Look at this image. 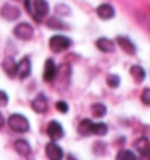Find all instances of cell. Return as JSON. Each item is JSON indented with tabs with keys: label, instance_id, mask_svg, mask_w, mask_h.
Segmentation results:
<instances>
[{
	"label": "cell",
	"instance_id": "1",
	"mask_svg": "<svg viewBox=\"0 0 150 160\" xmlns=\"http://www.w3.org/2000/svg\"><path fill=\"white\" fill-rule=\"evenodd\" d=\"M8 125L14 132H19V133H24L29 130L28 119L20 113H13L11 116L8 118Z\"/></svg>",
	"mask_w": 150,
	"mask_h": 160
},
{
	"label": "cell",
	"instance_id": "2",
	"mask_svg": "<svg viewBox=\"0 0 150 160\" xmlns=\"http://www.w3.org/2000/svg\"><path fill=\"white\" fill-rule=\"evenodd\" d=\"M72 46V40L63 35H54L49 39V49L54 53L65 52Z\"/></svg>",
	"mask_w": 150,
	"mask_h": 160
},
{
	"label": "cell",
	"instance_id": "3",
	"mask_svg": "<svg viewBox=\"0 0 150 160\" xmlns=\"http://www.w3.org/2000/svg\"><path fill=\"white\" fill-rule=\"evenodd\" d=\"M13 33L19 40L28 41L34 35V28L28 22H20L14 27Z\"/></svg>",
	"mask_w": 150,
	"mask_h": 160
},
{
	"label": "cell",
	"instance_id": "4",
	"mask_svg": "<svg viewBox=\"0 0 150 160\" xmlns=\"http://www.w3.org/2000/svg\"><path fill=\"white\" fill-rule=\"evenodd\" d=\"M49 12V5L46 0H34L32 4V17L36 21H40L41 19L46 17Z\"/></svg>",
	"mask_w": 150,
	"mask_h": 160
},
{
	"label": "cell",
	"instance_id": "5",
	"mask_svg": "<svg viewBox=\"0 0 150 160\" xmlns=\"http://www.w3.org/2000/svg\"><path fill=\"white\" fill-rule=\"evenodd\" d=\"M0 15H1V18L7 21H14L20 18V9L13 5L5 4L0 9Z\"/></svg>",
	"mask_w": 150,
	"mask_h": 160
},
{
	"label": "cell",
	"instance_id": "6",
	"mask_svg": "<svg viewBox=\"0 0 150 160\" xmlns=\"http://www.w3.org/2000/svg\"><path fill=\"white\" fill-rule=\"evenodd\" d=\"M32 71V63L28 58H21L19 63H17V76L20 80H25L31 75Z\"/></svg>",
	"mask_w": 150,
	"mask_h": 160
},
{
	"label": "cell",
	"instance_id": "7",
	"mask_svg": "<svg viewBox=\"0 0 150 160\" xmlns=\"http://www.w3.org/2000/svg\"><path fill=\"white\" fill-rule=\"evenodd\" d=\"M47 134L52 140H59L63 137V129L56 120H52L47 126Z\"/></svg>",
	"mask_w": 150,
	"mask_h": 160
},
{
	"label": "cell",
	"instance_id": "8",
	"mask_svg": "<svg viewBox=\"0 0 150 160\" xmlns=\"http://www.w3.org/2000/svg\"><path fill=\"white\" fill-rule=\"evenodd\" d=\"M46 156L49 160H62L63 152L57 144L52 142L46 145Z\"/></svg>",
	"mask_w": 150,
	"mask_h": 160
},
{
	"label": "cell",
	"instance_id": "9",
	"mask_svg": "<svg viewBox=\"0 0 150 160\" xmlns=\"http://www.w3.org/2000/svg\"><path fill=\"white\" fill-rule=\"evenodd\" d=\"M96 14L101 20H110L115 17V9L110 4H101L96 8Z\"/></svg>",
	"mask_w": 150,
	"mask_h": 160
},
{
	"label": "cell",
	"instance_id": "10",
	"mask_svg": "<svg viewBox=\"0 0 150 160\" xmlns=\"http://www.w3.org/2000/svg\"><path fill=\"white\" fill-rule=\"evenodd\" d=\"M56 66L52 58H48L45 63L44 69V81L45 82H52L54 81V77L56 75Z\"/></svg>",
	"mask_w": 150,
	"mask_h": 160
},
{
	"label": "cell",
	"instance_id": "11",
	"mask_svg": "<svg viewBox=\"0 0 150 160\" xmlns=\"http://www.w3.org/2000/svg\"><path fill=\"white\" fill-rule=\"evenodd\" d=\"M116 41H117L119 46L121 47V49L123 50L124 53H127L128 55H134V54L136 53V47H135V45L129 40L128 38H126V36H117Z\"/></svg>",
	"mask_w": 150,
	"mask_h": 160
},
{
	"label": "cell",
	"instance_id": "12",
	"mask_svg": "<svg viewBox=\"0 0 150 160\" xmlns=\"http://www.w3.org/2000/svg\"><path fill=\"white\" fill-rule=\"evenodd\" d=\"M47 107H48L47 99H46V97H45L42 93H39L33 99V102H32V109L35 112H38V113H44V112H46Z\"/></svg>",
	"mask_w": 150,
	"mask_h": 160
},
{
	"label": "cell",
	"instance_id": "13",
	"mask_svg": "<svg viewBox=\"0 0 150 160\" xmlns=\"http://www.w3.org/2000/svg\"><path fill=\"white\" fill-rule=\"evenodd\" d=\"M3 69L5 72L9 76V77H14L17 76V63L14 61L13 58H6L3 61Z\"/></svg>",
	"mask_w": 150,
	"mask_h": 160
},
{
	"label": "cell",
	"instance_id": "14",
	"mask_svg": "<svg viewBox=\"0 0 150 160\" xmlns=\"http://www.w3.org/2000/svg\"><path fill=\"white\" fill-rule=\"evenodd\" d=\"M135 148L140 152L141 156L150 154V140L146 137H142L135 142Z\"/></svg>",
	"mask_w": 150,
	"mask_h": 160
},
{
	"label": "cell",
	"instance_id": "15",
	"mask_svg": "<svg viewBox=\"0 0 150 160\" xmlns=\"http://www.w3.org/2000/svg\"><path fill=\"white\" fill-rule=\"evenodd\" d=\"M96 47L103 53H113L115 52V43L107 38H101L96 41Z\"/></svg>",
	"mask_w": 150,
	"mask_h": 160
},
{
	"label": "cell",
	"instance_id": "16",
	"mask_svg": "<svg viewBox=\"0 0 150 160\" xmlns=\"http://www.w3.org/2000/svg\"><path fill=\"white\" fill-rule=\"evenodd\" d=\"M14 148H15V151L22 157L29 156L32 152L31 145H29L26 140H24V139H19V140H17V142H14Z\"/></svg>",
	"mask_w": 150,
	"mask_h": 160
},
{
	"label": "cell",
	"instance_id": "17",
	"mask_svg": "<svg viewBox=\"0 0 150 160\" xmlns=\"http://www.w3.org/2000/svg\"><path fill=\"white\" fill-rule=\"evenodd\" d=\"M93 122L90 119H83L80 122L79 126H78V132H79L81 136H90L92 134V129H93Z\"/></svg>",
	"mask_w": 150,
	"mask_h": 160
},
{
	"label": "cell",
	"instance_id": "18",
	"mask_svg": "<svg viewBox=\"0 0 150 160\" xmlns=\"http://www.w3.org/2000/svg\"><path fill=\"white\" fill-rule=\"evenodd\" d=\"M129 72H130L131 77L135 80V82H137V83H141V82H143L144 78H146V70H144L141 66H132V67L130 68Z\"/></svg>",
	"mask_w": 150,
	"mask_h": 160
},
{
	"label": "cell",
	"instance_id": "19",
	"mask_svg": "<svg viewBox=\"0 0 150 160\" xmlns=\"http://www.w3.org/2000/svg\"><path fill=\"white\" fill-rule=\"evenodd\" d=\"M92 113L96 118H101L103 116H106L107 113L106 105L102 104V103H95V104H93L92 105Z\"/></svg>",
	"mask_w": 150,
	"mask_h": 160
},
{
	"label": "cell",
	"instance_id": "20",
	"mask_svg": "<svg viewBox=\"0 0 150 160\" xmlns=\"http://www.w3.org/2000/svg\"><path fill=\"white\" fill-rule=\"evenodd\" d=\"M108 132V126L104 123H94L93 129H92V134L95 136H104Z\"/></svg>",
	"mask_w": 150,
	"mask_h": 160
},
{
	"label": "cell",
	"instance_id": "21",
	"mask_svg": "<svg viewBox=\"0 0 150 160\" xmlns=\"http://www.w3.org/2000/svg\"><path fill=\"white\" fill-rule=\"evenodd\" d=\"M47 27L48 28H51V29H65L66 28V26H65V23L62 22L60 19L55 18V17H53V18H51L47 21Z\"/></svg>",
	"mask_w": 150,
	"mask_h": 160
},
{
	"label": "cell",
	"instance_id": "22",
	"mask_svg": "<svg viewBox=\"0 0 150 160\" xmlns=\"http://www.w3.org/2000/svg\"><path fill=\"white\" fill-rule=\"evenodd\" d=\"M116 160H137L136 156L129 150H121L116 156Z\"/></svg>",
	"mask_w": 150,
	"mask_h": 160
},
{
	"label": "cell",
	"instance_id": "23",
	"mask_svg": "<svg viewBox=\"0 0 150 160\" xmlns=\"http://www.w3.org/2000/svg\"><path fill=\"white\" fill-rule=\"evenodd\" d=\"M107 84H108V87L111 88V89L117 88L120 85V77L117 75H115V74L108 75V77H107Z\"/></svg>",
	"mask_w": 150,
	"mask_h": 160
},
{
	"label": "cell",
	"instance_id": "24",
	"mask_svg": "<svg viewBox=\"0 0 150 160\" xmlns=\"http://www.w3.org/2000/svg\"><path fill=\"white\" fill-rule=\"evenodd\" d=\"M55 13L57 15H61V17H66V15L71 14V8L67 5H63V4L56 5L55 6Z\"/></svg>",
	"mask_w": 150,
	"mask_h": 160
},
{
	"label": "cell",
	"instance_id": "25",
	"mask_svg": "<svg viewBox=\"0 0 150 160\" xmlns=\"http://www.w3.org/2000/svg\"><path fill=\"white\" fill-rule=\"evenodd\" d=\"M55 108L57 109V111L61 112V113H67L68 112V104L66 102H63V101H59V102L55 104Z\"/></svg>",
	"mask_w": 150,
	"mask_h": 160
},
{
	"label": "cell",
	"instance_id": "26",
	"mask_svg": "<svg viewBox=\"0 0 150 160\" xmlns=\"http://www.w3.org/2000/svg\"><path fill=\"white\" fill-rule=\"evenodd\" d=\"M141 99L146 105H150V88L143 90V92L141 95Z\"/></svg>",
	"mask_w": 150,
	"mask_h": 160
},
{
	"label": "cell",
	"instance_id": "27",
	"mask_svg": "<svg viewBox=\"0 0 150 160\" xmlns=\"http://www.w3.org/2000/svg\"><path fill=\"white\" fill-rule=\"evenodd\" d=\"M7 103H8V96H7V93L5 92V91H3V90H0V107H6Z\"/></svg>",
	"mask_w": 150,
	"mask_h": 160
},
{
	"label": "cell",
	"instance_id": "28",
	"mask_svg": "<svg viewBox=\"0 0 150 160\" xmlns=\"http://www.w3.org/2000/svg\"><path fill=\"white\" fill-rule=\"evenodd\" d=\"M5 125V117L3 116V113L0 112V129Z\"/></svg>",
	"mask_w": 150,
	"mask_h": 160
},
{
	"label": "cell",
	"instance_id": "29",
	"mask_svg": "<svg viewBox=\"0 0 150 160\" xmlns=\"http://www.w3.org/2000/svg\"><path fill=\"white\" fill-rule=\"evenodd\" d=\"M141 160H150V154H146V156H141Z\"/></svg>",
	"mask_w": 150,
	"mask_h": 160
},
{
	"label": "cell",
	"instance_id": "30",
	"mask_svg": "<svg viewBox=\"0 0 150 160\" xmlns=\"http://www.w3.org/2000/svg\"><path fill=\"white\" fill-rule=\"evenodd\" d=\"M66 160H76V159H75V158L73 156H68V157H67Z\"/></svg>",
	"mask_w": 150,
	"mask_h": 160
},
{
	"label": "cell",
	"instance_id": "31",
	"mask_svg": "<svg viewBox=\"0 0 150 160\" xmlns=\"http://www.w3.org/2000/svg\"><path fill=\"white\" fill-rule=\"evenodd\" d=\"M14 1H21V0H14Z\"/></svg>",
	"mask_w": 150,
	"mask_h": 160
}]
</instances>
